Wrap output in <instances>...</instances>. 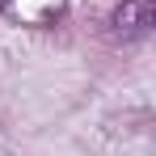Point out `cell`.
I'll list each match as a JSON object with an SVG mask.
<instances>
[{
  "label": "cell",
  "mask_w": 156,
  "mask_h": 156,
  "mask_svg": "<svg viewBox=\"0 0 156 156\" xmlns=\"http://www.w3.org/2000/svg\"><path fill=\"white\" fill-rule=\"evenodd\" d=\"M156 26V0H122L110 13V38L118 42H135Z\"/></svg>",
  "instance_id": "6da1fadb"
}]
</instances>
